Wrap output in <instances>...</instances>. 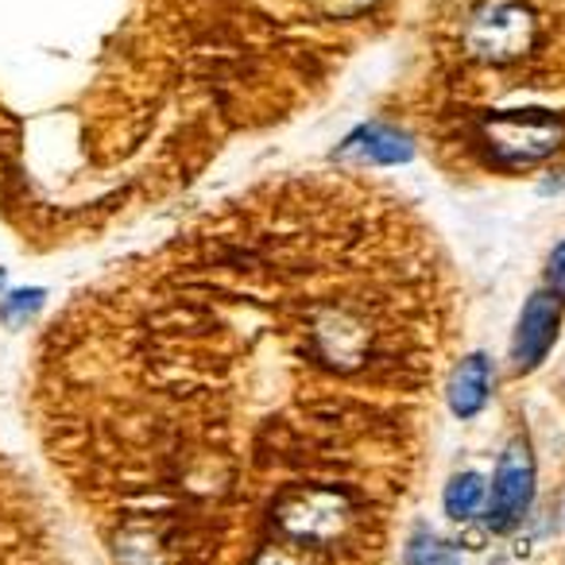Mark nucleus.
<instances>
[{"mask_svg":"<svg viewBox=\"0 0 565 565\" xmlns=\"http://www.w3.org/2000/svg\"><path fill=\"white\" fill-rule=\"evenodd\" d=\"M465 43L480 63H515L539 43V17L523 0H484L469 17Z\"/></svg>","mask_w":565,"mask_h":565,"instance_id":"2","label":"nucleus"},{"mask_svg":"<svg viewBox=\"0 0 565 565\" xmlns=\"http://www.w3.org/2000/svg\"><path fill=\"white\" fill-rule=\"evenodd\" d=\"M315 338H318V345L330 353V361L345 364V369H353V364L361 361V353H364L361 322H356L353 315H341V310H330V315L318 318Z\"/></svg>","mask_w":565,"mask_h":565,"instance_id":"7","label":"nucleus"},{"mask_svg":"<svg viewBox=\"0 0 565 565\" xmlns=\"http://www.w3.org/2000/svg\"><path fill=\"white\" fill-rule=\"evenodd\" d=\"M488 508V484L480 472H457L446 484V515L457 523H469Z\"/></svg>","mask_w":565,"mask_h":565,"instance_id":"8","label":"nucleus"},{"mask_svg":"<svg viewBox=\"0 0 565 565\" xmlns=\"http://www.w3.org/2000/svg\"><path fill=\"white\" fill-rule=\"evenodd\" d=\"M488 159L500 167H534L565 143V113L554 109H508L480 125Z\"/></svg>","mask_w":565,"mask_h":565,"instance_id":"1","label":"nucleus"},{"mask_svg":"<svg viewBox=\"0 0 565 565\" xmlns=\"http://www.w3.org/2000/svg\"><path fill=\"white\" fill-rule=\"evenodd\" d=\"M330 17H356V12H364V9H372L376 0H318Z\"/></svg>","mask_w":565,"mask_h":565,"instance_id":"12","label":"nucleus"},{"mask_svg":"<svg viewBox=\"0 0 565 565\" xmlns=\"http://www.w3.org/2000/svg\"><path fill=\"white\" fill-rule=\"evenodd\" d=\"M557 330H562V295L534 291L526 299L523 315H519L515 341H511V364H515V372L539 369L550 349H554Z\"/></svg>","mask_w":565,"mask_h":565,"instance_id":"4","label":"nucleus"},{"mask_svg":"<svg viewBox=\"0 0 565 565\" xmlns=\"http://www.w3.org/2000/svg\"><path fill=\"white\" fill-rule=\"evenodd\" d=\"M488 395H492V361H488L484 353H469L454 369V376H449V387H446L449 411H454L457 418H472L484 411Z\"/></svg>","mask_w":565,"mask_h":565,"instance_id":"6","label":"nucleus"},{"mask_svg":"<svg viewBox=\"0 0 565 565\" xmlns=\"http://www.w3.org/2000/svg\"><path fill=\"white\" fill-rule=\"evenodd\" d=\"M338 156H356V159H369V163H387V167L411 163L415 159V140L392 125H361L345 136Z\"/></svg>","mask_w":565,"mask_h":565,"instance_id":"5","label":"nucleus"},{"mask_svg":"<svg viewBox=\"0 0 565 565\" xmlns=\"http://www.w3.org/2000/svg\"><path fill=\"white\" fill-rule=\"evenodd\" d=\"M531 500H534V457H531V446H526L523 438H515L503 449L500 465H495L484 523L492 526V531H511V526L526 515Z\"/></svg>","mask_w":565,"mask_h":565,"instance_id":"3","label":"nucleus"},{"mask_svg":"<svg viewBox=\"0 0 565 565\" xmlns=\"http://www.w3.org/2000/svg\"><path fill=\"white\" fill-rule=\"evenodd\" d=\"M546 282H550V291L562 295V299H565V241L557 244L554 252H550V259H546Z\"/></svg>","mask_w":565,"mask_h":565,"instance_id":"11","label":"nucleus"},{"mask_svg":"<svg viewBox=\"0 0 565 565\" xmlns=\"http://www.w3.org/2000/svg\"><path fill=\"white\" fill-rule=\"evenodd\" d=\"M0 287H4V271H0Z\"/></svg>","mask_w":565,"mask_h":565,"instance_id":"13","label":"nucleus"},{"mask_svg":"<svg viewBox=\"0 0 565 565\" xmlns=\"http://www.w3.org/2000/svg\"><path fill=\"white\" fill-rule=\"evenodd\" d=\"M43 302H47V291H43V287H20V291H12L9 299L0 302V322L9 326V330H24V326L43 310Z\"/></svg>","mask_w":565,"mask_h":565,"instance_id":"9","label":"nucleus"},{"mask_svg":"<svg viewBox=\"0 0 565 565\" xmlns=\"http://www.w3.org/2000/svg\"><path fill=\"white\" fill-rule=\"evenodd\" d=\"M407 565H461L457 554L430 531H415V539L407 542Z\"/></svg>","mask_w":565,"mask_h":565,"instance_id":"10","label":"nucleus"}]
</instances>
